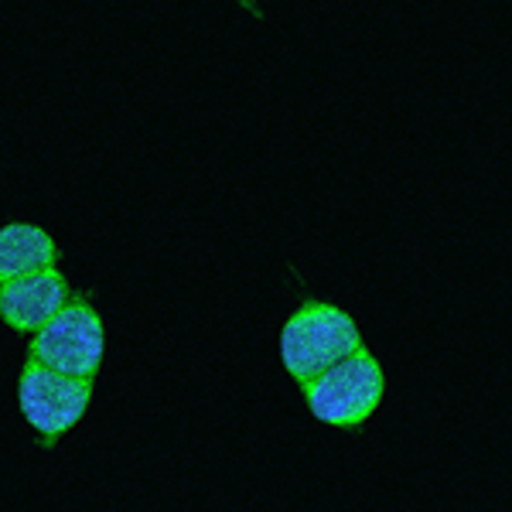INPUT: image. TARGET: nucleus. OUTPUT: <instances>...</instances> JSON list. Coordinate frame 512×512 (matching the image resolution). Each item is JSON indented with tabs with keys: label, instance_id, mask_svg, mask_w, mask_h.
<instances>
[{
	"label": "nucleus",
	"instance_id": "1",
	"mask_svg": "<svg viewBox=\"0 0 512 512\" xmlns=\"http://www.w3.org/2000/svg\"><path fill=\"white\" fill-rule=\"evenodd\" d=\"M359 349L366 345L352 315L325 301H304L280 328V362L301 386L315 383Z\"/></svg>",
	"mask_w": 512,
	"mask_h": 512
},
{
	"label": "nucleus",
	"instance_id": "2",
	"mask_svg": "<svg viewBox=\"0 0 512 512\" xmlns=\"http://www.w3.org/2000/svg\"><path fill=\"white\" fill-rule=\"evenodd\" d=\"M308 410L328 427H359L376 414L386 390V376L379 359L369 349H359L352 359L338 362L315 383L301 386Z\"/></svg>",
	"mask_w": 512,
	"mask_h": 512
},
{
	"label": "nucleus",
	"instance_id": "5",
	"mask_svg": "<svg viewBox=\"0 0 512 512\" xmlns=\"http://www.w3.org/2000/svg\"><path fill=\"white\" fill-rule=\"evenodd\" d=\"M69 280L59 270H41V274L0 284V315L14 332H41L48 321H55L72 301Z\"/></svg>",
	"mask_w": 512,
	"mask_h": 512
},
{
	"label": "nucleus",
	"instance_id": "6",
	"mask_svg": "<svg viewBox=\"0 0 512 512\" xmlns=\"http://www.w3.org/2000/svg\"><path fill=\"white\" fill-rule=\"evenodd\" d=\"M55 239L28 222H7L0 229V284L41 274L55 267Z\"/></svg>",
	"mask_w": 512,
	"mask_h": 512
},
{
	"label": "nucleus",
	"instance_id": "3",
	"mask_svg": "<svg viewBox=\"0 0 512 512\" xmlns=\"http://www.w3.org/2000/svg\"><path fill=\"white\" fill-rule=\"evenodd\" d=\"M103 345H106L103 321H99L93 304L76 294L65 304V311L59 318L48 321V325L31 338L28 359L52 369V373L96 383V373H99V366H103Z\"/></svg>",
	"mask_w": 512,
	"mask_h": 512
},
{
	"label": "nucleus",
	"instance_id": "4",
	"mask_svg": "<svg viewBox=\"0 0 512 512\" xmlns=\"http://www.w3.org/2000/svg\"><path fill=\"white\" fill-rule=\"evenodd\" d=\"M89 400H93V383L89 379L52 373V369L38 366L31 359L24 362L21 383H18V403L24 420L41 434L45 448H52L65 431H72L79 424Z\"/></svg>",
	"mask_w": 512,
	"mask_h": 512
}]
</instances>
